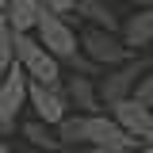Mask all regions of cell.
<instances>
[{
  "label": "cell",
  "instance_id": "1",
  "mask_svg": "<svg viewBox=\"0 0 153 153\" xmlns=\"http://www.w3.org/2000/svg\"><path fill=\"white\" fill-rule=\"evenodd\" d=\"M57 138H61V146H107V149H138V142H134L130 134L123 130L119 123H115L111 115L103 111H92V115H65L61 123H57Z\"/></svg>",
  "mask_w": 153,
  "mask_h": 153
},
{
  "label": "cell",
  "instance_id": "2",
  "mask_svg": "<svg viewBox=\"0 0 153 153\" xmlns=\"http://www.w3.org/2000/svg\"><path fill=\"white\" fill-rule=\"evenodd\" d=\"M12 50H16V61L19 69L27 73V80H35V84H61V61H57L42 42H38L31 31H23V35H12Z\"/></svg>",
  "mask_w": 153,
  "mask_h": 153
},
{
  "label": "cell",
  "instance_id": "3",
  "mask_svg": "<svg viewBox=\"0 0 153 153\" xmlns=\"http://www.w3.org/2000/svg\"><path fill=\"white\" fill-rule=\"evenodd\" d=\"M35 38L57 57V61H69V57L80 54V35H76L73 19H69V16H57V12H50V8H42V12H38Z\"/></svg>",
  "mask_w": 153,
  "mask_h": 153
},
{
  "label": "cell",
  "instance_id": "4",
  "mask_svg": "<svg viewBox=\"0 0 153 153\" xmlns=\"http://www.w3.org/2000/svg\"><path fill=\"white\" fill-rule=\"evenodd\" d=\"M149 69V61L146 57L134 54L130 61H123V65H115V69H103L100 80H96V96H100V103H119V100H130L134 96V84H138V76Z\"/></svg>",
  "mask_w": 153,
  "mask_h": 153
},
{
  "label": "cell",
  "instance_id": "5",
  "mask_svg": "<svg viewBox=\"0 0 153 153\" xmlns=\"http://www.w3.org/2000/svg\"><path fill=\"white\" fill-rule=\"evenodd\" d=\"M80 54L92 65H100V69H115V65L134 57L126 50V42L119 38V31H100V27H84L80 31Z\"/></svg>",
  "mask_w": 153,
  "mask_h": 153
},
{
  "label": "cell",
  "instance_id": "6",
  "mask_svg": "<svg viewBox=\"0 0 153 153\" xmlns=\"http://www.w3.org/2000/svg\"><path fill=\"white\" fill-rule=\"evenodd\" d=\"M27 103V73L19 69V61L8 65V73L0 76V134L16 130V115Z\"/></svg>",
  "mask_w": 153,
  "mask_h": 153
},
{
  "label": "cell",
  "instance_id": "7",
  "mask_svg": "<svg viewBox=\"0 0 153 153\" xmlns=\"http://www.w3.org/2000/svg\"><path fill=\"white\" fill-rule=\"evenodd\" d=\"M111 119H115L126 134H130L138 146H153V107L138 103V100L130 96V100L111 103Z\"/></svg>",
  "mask_w": 153,
  "mask_h": 153
},
{
  "label": "cell",
  "instance_id": "8",
  "mask_svg": "<svg viewBox=\"0 0 153 153\" xmlns=\"http://www.w3.org/2000/svg\"><path fill=\"white\" fill-rule=\"evenodd\" d=\"M27 103L35 107L38 123H46V126H57L65 115H69V103H65V96H61V84H35V80H27Z\"/></svg>",
  "mask_w": 153,
  "mask_h": 153
},
{
  "label": "cell",
  "instance_id": "9",
  "mask_svg": "<svg viewBox=\"0 0 153 153\" xmlns=\"http://www.w3.org/2000/svg\"><path fill=\"white\" fill-rule=\"evenodd\" d=\"M119 38L126 42V50H130V54H138L142 46H153V4L134 8L130 16L119 23Z\"/></svg>",
  "mask_w": 153,
  "mask_h": 153
},
{
  "label": "cell",
  "instance_id": "10",
  "mask_svg": "<svg viewBox=\"0 0 153 153\" xmlns=\"http://www.w3.org/2000/svg\"><path fill=\"white\" fill-rule=\"evenodd\" d=\"M61 96H65V103L76 107L80 115H92V111L103 107L100 96H96V76H84V73H73L69 80H61Z\"/></svg>",
  "mask_w": 153,
  "mask_h": 153
},
{
  "label": "cell",
  "instance_id": "11",
  "mask_svg": "<svg viewBox=\"0 0 153 153\" xmlns=\"http://www.w3.org/2000/svg\"><path fill=\"white\" fill-rule=\"evenodd\" d=\"M73 16L84 19L88 27H100V31H119V12H115L107 0H76L73 4Z\"/></svg>",
  "mask_w": 153,
  "mask_h": 153
},
{
  "label": "cell",
  "instance_id": "12",
  "mask_svg": "<svg viewBox=\"0 0 153 153\" xmlns=\"http://www.w3.org/2000/svg\"><path fill=\"white\" fill-rule=\"evenodd\" d=\"M38 12H42V0H4V19H8V27L16 35L35 31Z\"/></svg>",
  "mask_w": 153,
  "mask_h": 153
},
{
  "label": "cell",
  "instance_id": "13",
  "mask_svg": "<svg viewBox=\"0 0 153 153\" xmlns=\"http://www.w3.org/2000/svg\"><path fill=\"white\" fill-rule=\"evenodd\" d=\"M23 134H27V142H31V146H38V149H46V153H54V149H65V146H61V138H57V130L54 126H46V123H27V126H23Z\"/></svg>",
  "mask_w": 153,
  "mask_h": 153
},
{
  "label": "cell",
  "instance_id": "14",
  "mask_svg": "<svg viewBox=\"0 0 153 153\" xmlns=\"http://www.w3.org/2000/svg\"><path fill=\"white\" fill-rule=\"evenodd\" d=\"M12 27H8V19H4V12H0V76L8 73V65L16 61V50H12Z\"/></svg>",
  "mask_w": 153,
  "mask_h": 153
},
{
  "label": "cell",
  "instance_id": "15",
  "mask_svg": "<svg viewBox=\"0 0 153 153\" xmlns=\"http://www.w3.org/2000/svg\"><path fill=\"white\" fill-rule=\"evenodd\" d=\"M134 100L146 103V107H153V65L138 76V84H134Z\"/></svg>",
  "mask_w": 153,
  "mask_h": 153
},
{
  "label": "cell",
  "instance_id": "16",
  "mask_svg": "<svg viewBox=\"0 0 153 153\" xmlns=\"http://www.w3.org/2000/svg\"><path fill=\"white\" fill-rule=\"evenodd\" d=\"M73 4L76 0H42V8H50V12H57V16H73Z\"/></svg>",
  "mask_w": 153,
  "mask_h": 153
},
{
  "label": "cell",
  "instance_id": "17",
  "mask_svg": "<svg viewBox=\"0 0 153 153\" xmlns=\"http://www.w3.org/2000/svg\"><path fill=\"white\" fill-rule=\"evenodd\" d=\"M76 153H134V149H107V146H76Z\"/></svg>",
  "mask_w": 153,
  "mask_h": 153
},
{
  "label": "cell",
  "instance_id": "18",
  "mask_svg": "<svg viewBox=\"0 0 153 153\" xmlns=\"http://www.w3.org/2000/svg\"><path fill=\"white\" fill-rule=\"evenodd\" d=\"M126 4H134V8H146V4H153V0H126Z\"/></svg>",
  "mask_w": 153,
  "mask_h": 153
},
{
  "label": "cell",
  "instance_id": "19",
  "mask_svg": "<svg viewBox=\"0 0 153 153\" xmlns=\"http://www.w3.org/2000/svg\"><path fill=\"white\" fill-rule=\"evenodd\" d=\"M0 153H12V149H8V142H4V134H0Z\"/></svg>",
  "mask_w": 153,
  "mask_h": 153
},
{
  "label": "cell",
  "instance_id": "20",
  "mask_svg": "<svg viewBox=\"0 0 153 153\" xmlns=\"http://www.w3.org/2000/svg\"><path fill=\"white\" fill-rule=\"evenodd\" d=\"M134 153H153V146H138V149H134Z\"/></svg>",
  "mask_w": 153,
  "mask_h": 153
},
{
  "label": "cell",
  "instance_id": "21",
  "mask_svg": "<svg viewBox=\"0 0 153 153\" xmlns=\"http://www.w3.org/2000/svg\"><path fill=\"white\" fill-rule=\"evenodd\" d=\"M54 153H65V149H54Z\"/></svg>",
  "mask_w": 153,
  "mask_h": 153
},
{
  "label": "cell",
  "instance_id": "22",
  "mask_svg": "<svg viewBox=\"0 0 153 153\" xmlns=\"http://www.w3.org/2000/svg\"><path fill=\"white\" fill-rule=\"evenodd\" d=\"M0 12H4V4H0Z\"/></svg>",
  "mask_w": 153,
  "mask_h": 153
},
{
  "label": "cell",
  "instance_id": "23",
  "mask_svg": "<svg viewBox=\"0 0 153 153\" xmlns=\"http://www.w3.org/2000/svg\"><path fill=\"white\" fill-rule=\"evenodd\" d=\"M0 4H4V0H0Z\"/></svg>",
  "mask_w": 153,
  "mask_h": 153
}]
</instances>
